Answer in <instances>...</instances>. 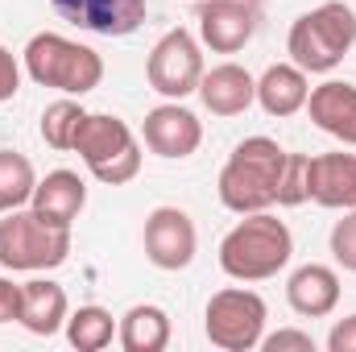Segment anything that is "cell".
<instances>
[{
  "label": "cell",
  "instance_id": "1",
  "mask_svg": "<svg viewBox=\"0 0 356 352\" xmlns=\"http://www.w3.org/2000/svg\"><path fill=\"white\" fill-rule=\"evenodd\" d=\"M294 257V237L286 228V220L269 216V211H249L241 216V224L228 228V237L220 241V269L232 282H266L277 278Z\"/></svg>",
  "mask_w": 356,
  "mask_h": 352
},
{
  "label": "cell",
  "instance_id": "2",
  "mask_svg": "<svg viewBox=\"0 0 356 352\" xmlns=\"http://www.w3.org/2000/svg\"><path fill=\"white\" fill-rule=\"evenodd\" d=\"M286 150L273 141V137H245L224 170H220V203L236 216H249V211H269L277 203V182L286 170Z\"/></svg>",
  "mask_w": 356,
  "mask_h": 352
},
{
  "label": "cell",
  "instance_id": "3",
  "mask_svg": "<svg viewBox=\"0 0 356 352\" xmlns=\"http://www.w3.org/2000/svg\"><path fill=\"white\" fill-rule=\"evenodd\" d=\"M356 46V13L344 0H323L315 4L311 13H302L294 25H290V38H286V50H290V63L302 67L307 75H327L336 71L348 50Z\"/></svg>",
  "mask_w": 356,
  "mask_h": 352
},
{
  "label": "cell",
  "instance_id": "4",
  "mask_svg": "<svg viewBox=\"0 0 356 352\" xmlns=\"http://www.w3.org/2000/svg\"><path fill=\"white\" fill-rule=\"evenodd\" d=\"M21 58H25V75L38 88H54L63 95H88L104 79V58L91 46L71 42L63 33H33Z\"/></svg>",
  "mask_w": 356,
  "mask_h": 352
},
{
  "label": "cell",
  "instance_id": "5",
  "mask_svg": "<svg viewBox=\"0 0 356 352\" xmlns=\"http://www.w3.org/2000/svg\"><path fill=\"white\" fill-rule=\"evenodd\" d=\"M71 154H79L83 166L104 186H124V182H133L141 175V145H137L133 129L120 116H108V112H88L79 120Z\"/></svg>",
  "mask_w": 356,
  "mask_h": 352
},
{
  "label": "cell",
  "instance_id": "6",
  "mask_svg": "<svg viewBox=\"0 0 356 352\" xmlns=\"http://www.w3.org/2000/svg\"><path fill=\"white\" fill-rule=\"evenodd\" d=\"M71 257V228L46 224L33 207L4 211L0 220V265L13 273H42L58 269Z\"/></svg>",
  "mask_w": 356,
  "mask_h": 352
},
{
  "label": "cell",
  "instance_id": "7",
  "mask_svg": "<svg viewBox=\"0 0 356 352\" xmlns=\"http://www.w3.org/2000/svg\"><path fill=\"white\" fill-rule=\"evenodd\" d=\"M266 298L257 290H245V286H224L207 298V311H203V332L216 349L224 352H253L261 349V336H266Z\"/></svg>",
  "mask_w": 356,
  "mask_h": 352
},
{
  "label": "cell",
  "instance_id": "8",
  "mask_svg": "<svg viewBox=\"0 0 356 352\" xmlns=\"http://www.w3.org/2000/svg\"><path fill=\"white\" fill-rule=\"evenodd\" d=\"M145 79L149 88L166 99H186L199 91L203 79V50L186 29H170L154 42L149 58H145Z\"/></svg>",
  "mask_w": 356,
  "mask_h": 352
},
{
  "label": "cell",
  "instance_id": "9",
  "mask_svg": "<svg viewBox=\"0 0 356 352\" xmlns=\"http://www.w3.org/2000/svg\"><path fill=\"white\" fill-rule=\"evenodd\" d=\"M195 249H199V232L182 207H154L145 216V257L158 269L166 273L186 269L195 262Z\"/></svg>",
  "mask_w": 356,
  "mask_h": 352
},
{
  "label": "cell",
  "instance_id": "10",
  "mask_svg": "<svg viewBox=\"0 0 356 352\" xmlns=\"http://www.w3.org/2000/svg\"><path fill=\"white\" fill-rule=\"evenodd\" d=\"M141 141L149 154L158 158H170V162H182L199 150L203 141V125L191 108H182V99H166L158 104L154 112H145V125H141Z\"/></svg>",
  "mask_w": 356,
  "mask_h": 352
},
{
  "label": "cell",
  "instance_id": "11",
  "mask_svg": "<svg viewBox=\"0 0 356 352\" xmlns=\"http://www.w3.org/2000/svg\"><path fill=\"white\" fill-rule=\"evenodd\" d=\"M257 17L261 13L241 4V0H199V13H195L203 46L216 50V54L245 50L253 42V33H257Z\"/></svg>",
  "mask_w": 356,
  "mask_h": 352
},
{
  "label": "cell",
  "instance_id": "12",
  "mask_svg": "<svg viewBox=\"0 0 356 352\" xmlns=\"http://www.w3.org/2000/svg\"><path fill=\"white\" fill-rule=\"evenodd\" d=\"M50 4L63 21L99 38H129L133 29H141L149 13L145 0H50Z\"/></svg>",
  "mask_w": 356,
  "mask_h": 352
},
{
  "label": "cell",
  "instance_id": "13",
  "mask_svg": "<svg viewBox=\"0 0 356 352\" xmlns=\"http://www.w3.org/2000/svg\"><path fill=\"white\" fill-rule=\"evenodd\" d=\"M311 203L327 211H353L356 207V154H319L311 158L307 175Z\"/></svg>",
  "mask_w": 356,
  "mask_h": 352
},
{
  "label": "cell",
  "instance_id": "14",
  "mask_svg": "<svg viewBox=\"0 0 356 352\" xmlns=\"http://www.w3.org/2000/svg\"><path fill=\"white\" fill-rule=\"evenodd\" d=\"M286 303L302 319H323L340 307V273L332 265H298L286 282Z\"/></svg>",
  "mask_w": 356,
  "mask_h": 352
},
{
  "label": "cell",
  "instance_id": "15",
  "mask_svg": "<svg viewBox=\"0 0 356 352\" xmlns=\"http://www.w3.org/2000/svg\"><path fill=\"white\" fill-rule=\"evenodd\" d=\"M199 99L211 116H241L257 104V79L236 67V63H220L211 71H203L199 79Z\"/></svg>",
  "mask_w": 356,
  "mask_h": 352
},
{
  "label": "cell",
  "instance_id": "16",
  "mask_svg": "<svg viewBox=\"0 0 356 352\" xmlns=\"http://www.w3.org/2000/svg\"><path fill=\"white\" fill-rule=\"evenodd\" d=\"M29 207L46 224H54V228H71L79 220V211L88 207V182L75 175V170H50V175L33 186Z\"/></svg>",
  "mask_w": 356,
  "mask_h": 352
},
{
  "label": "cell",
  "instance_id": "17",
  "mask_svg": "<svg viewBox=\"0 0 356 352\" xmlns=\"http://www.w3.org/2000/svg\"><path fill=\"white\" fill-rule=\"evenodd\" d=\"M67 315H71V303H67V290L58 282H50V278L21 282V315H17V323L29 336H54V332H63Z\"/></svg>",
  "mask_w": 356,
  "mask_h": 352
},
{
  "label": "cell",
  "instance_id": "18",
  "mask_svg": "<svg viewBox=\"0 0 356 352\" xmlns=\"http://www.w3.org/2000/svg\"><path fill=\"white\" fill-rule=\"evenodd\" d=\"M307 112H311L315 129H323L327 137H336L344 145H356V88L353 83L327 79V83L311 88Z\"/></svg>",
  "mask_w": 356,
  "mask_h": 352
},
{
  "label": "cell",
  "instance_id": "19",
  "mask_svg": "<svg viewBox=\"0 0 356 352\" xmlns=\"http://www.w3.org/2000/svg\"><path fill=\"white\" fill-rule=\"evenodd\" d=\"M307 71L294 67V63H273L266 75L257 79V104L266 108V116H294L307 108Z\"/></svg>",
  "mask_w": 356,
  "mask_h": 352
},
{
  "label": "cell",
  "instance_id": "20",
  "mask_svg": "<svg viewBox=\"0 0 356 352\" xmlns=\"http://www.w3.org/2000/svg\"><path fill=\"white\" fill-rule=\"evenodd\" d=\"M170 315L154 303H137L120 315L116 323V340L124 352H162L170 344Z\"/></svg>",
  "mask_w": 356,
  "mask_h": 352
},
{
  "label": "cell",
  "instance_id": "21",
  "mask_svg": "<svg viewBox=\"0 0 356 352\" xmlns=\"http://www.w3.org/2000/svg\"><path fill=\"white\" fill-rule=\"evenodd\" d=\"M67 340L79 352H104L116 340V319L104 307H79L67 315Z\"/></svg>",
  "mask_w": 356,
  "mask_h": 352
},
{
  "label": "cell",
  "instance_id": "22",
  "mask_svg": "<svg viewBox=\"0 0 356 352\" xmlns=\"http://www.w3.org/2000/svg\"><path fill=\"white\" fill-rule=\"evenodd\" d=\"M33 186H38L33 162L17 150H0V216L25 207L33 199Z\"/></svg>",
  "mask_w": 356,
  "mask_h": 352
},
{
  "label": "cell",
  "instance_id": "23",
  "mask_svg": "<svg viewBox=\"0 0 356 352\" xmlns=\"http://www.w3.org/2000/svg\"><path fill=\"white\" fill-rule=\"evenodd\" d=\"M88 112L67 95V99H54L46 112H42V141L50 145V150H71L75 145V133H79V120H83Z\"/></svg>",
  "mask_w": 356,
  "mask_h": 352
},
{
  "label": "cell",
  "instance_id": "24",
  "mask_svg": "<svg viewBox=\"0 0 356 352\" xmlns=\"http://www.w3.org/2000/svg\"><path fill=\"white\" fill-rule=\"evenodd\" d=\"M307 175H311V158L307 154H290L286 158V170H282V182H277V207H298L307 203Z\"/></svg>",
  "mask_w": 356,
  "mask_h": 352
},
{
  "label": "cell",
  "instance_id": "25",
  "mask_svg": "<svg viewBox=\"0 0 356 352\" xmlns=\"http://www.w3.org/2000/svg\"><path fill=\"white\" fill-rule=\"evenodd\" d=\"M332 257H336V265H344L348 273H356V207L344 211L332 224Z\"/></svg>",
  "mask_w": 356,
  "mask_h": 352
},
{
  "label": "cell",
  "instance_id": "26",
  "mask_svg": "<svg viewBox=\"0 0 356 352\" xmlns=\"http://www.w3.org/2000/svg\"><path fill=\"white\" fill-rule=\"evenodd\" d=\"M261 349L266 352H315V340L307 336V332H294V328H282V332H273V336H261Z\"/></svg>",
  "mask_w": 356,
  "mask_h": 352
},
{
  "label": "cell",
  "instance_id": "27",
  "mask_svg": "<svg viewBox=\"0 0 356 352\" xmlns=\"http://www.w3.org/2000/svg\"><path fill=\"white\" fill-rule=\"evenodd\" d=\"M17 91H21V63L13 58L8 46H0V104L13 99Z\"/></svg>",
  "mask_w": 356,
  "mask_h": 352
},
{
  "label": "cell",
  "instance_id": "28",
  "mask_svg": "<svg viewBox=\"0 0 356 352\" xmlns=\"http://www.w3.org/2000/svg\"><path fill=\"white\" fill-rule=\"evenodd\" d=\"M327 352H356V315L340 319V323L327 332Z\"/></svg>",
  "mask_w": 356,
  "mask_h": 352
},
{
  "label": "cell",
  "instance_id": "29",
  "mask_svg": "<svg viewBox=\"0 0 356 352\" xmlns=\"http://www.w3.org/2000/svg\"><path fill=\"white\" fill-rule=\"evenodd\" d=\"M241 4H249V8H257V13H261V4H266V0H241Z\"/></svg>",
  "mask_w": 356,
  "mask_h": 352
}]
</instances>
